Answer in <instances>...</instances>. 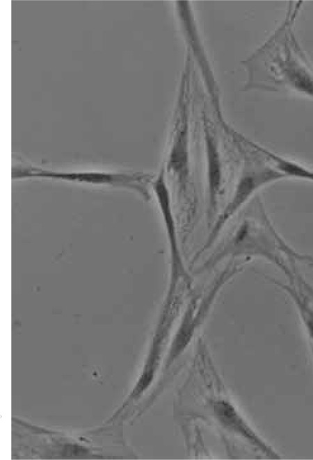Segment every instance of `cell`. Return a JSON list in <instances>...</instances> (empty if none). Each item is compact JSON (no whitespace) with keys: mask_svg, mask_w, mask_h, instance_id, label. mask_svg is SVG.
Instances as JSON below:
<instances>
[{"mask_svg":"<svg viewBox=\"0 0 313 460\" xmlns=\"http://www.w3.org/2000/svg\"><path fill=\"white\" fill-rule=\"evenodd\" d=\"M205 167L208 214L211 220L216 214L224 183V167L214 133L206 126L204 129Z\"/></svg>","mask_w":313,"mask_h":460,"instance_id":"6","label":"cell"},{"mask_svg":"<svg viewBox=\"0 0 313 460\" xmlns=\"http://www.w3.org/2000/svg\"><path fill=\"white\" fill-rule=\"evenodd\" d=\"M47 179L96 186H111L137 192L145 199L150 197L148 186L152 176L141 172L102 171H59L35 167H13L12 179Z\"/></svg>","mask_w":313,"mask_h":460,"instance_id":"1","label":"cell"},{"mask_svg":"<svg viewBox=\"0 0 313 460\" xmlns=\"http://www.w3.org/2000/svg\"><path fill=\"white\" fill-rule=\"evenodd\" d=\"M211 409L215 420L225 430L243 439L270 459H280L279 454L252 428L230 401L223 398L214 400Z\"/></svg>","mask_w":313,"mask_h":460,"instance_id":"4","label":"cell"},{"mask_svg":"<svg viewBox=\"0 0 313 460\" xmlns=\"http://www.w3.org/2000/svg\"><path fill=\"white\" fill-rule=\"evenodd\" d=\"M286 177L275 166H254L243 169L231 197L212 226L202 247L197 252L193 261L215 243L223 227L248 202L254 194L264 186Z\"/></svg>","mask_w":313,"mask_h":460,"instance_id":"2","label":"cell"},{"mask_svg":"<svg viewBox=\"0 0 313 460\" xmlns=\"http://www.w3.org/2000/svg\"><path fill=\"white\" fill-rule=\"evenodd\" d=\"M166 174L165 170L161 169L153 179L151 186L163 219L168 243L171 265L169 286L177 287L180 279H185L187 283L190 279L185 270L179 247L172 197Z\"/></svg>","mask_w":313,"mask_h":460,"instance_id":"3","label":"cell"},{"mask_svg":"<svg viewBox=\"0 0 313 460\" xmlns=\"http://www.w3.org/2000/svg\"><path fill=\"white\" fill-rule=\"evenodd\" d=\"M284 68L289 83L299 92L313 97V74L296 61L289 60Z\"/></svg>","mask_w":313,"mask_h":460,"instance_id":"8","label":"cell"},{"mask_svg":"<svg viewBox=\"0 0 313 460\" xmlns=\"http://www.w3.org/2000/svg\"><path fill=\"white\" fill-rule=\"evenodd\" d=\"M166 172L176 179L179 191L186 192L191 177V158L189 149V123L188 113L182 110L177 120L166 165Z\"/></svg>","mask_w":313,"mask_h":460,"instance_id":"5","label":"cell"},{"mask_svg":"<svg viewBox=\"0 0 313 460\" xmlns=\"http://www.w3.org/2000/svg\"><path fill=\"white\" fill-rule=\"evenodd\" d=\"M207 308V304H203L202 308L196 311V303L193 302L187 308L180 325L176 331L170 344L168 356L165 363L166 370L168 369L187 347L195 329L202 322Z\"/></svg>","mask_w":313,"mask_h":460,"instance_id":"7","label":"cell"}]
</instances>
